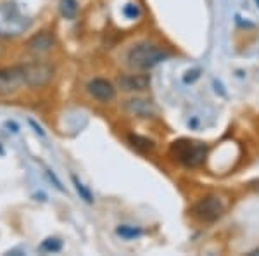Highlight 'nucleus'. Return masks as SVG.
<instances>
[{
    "label": "nucleus",
    "instance_id": "9d476101",
    "mask_svg": "<svg viewBox=\"0 0 259 256\" xmlns=\"http://www.w3.org/2000/svg\"><path fill=\"white\" fill-rule=\"evenodd\" d=\"M124 109L137 118H152L156 115V107L145 99H130L124 104Z\"/></svg>",
    "mask_w": 259,
    "mask_h": 256
},
{
    "label": "nucleus",
    "instance_id": "ddd939ff",
    "mask_svg": "<svg viewBox=\"0 0 259 256\" xmlns=\"http://www.w3.org/2000/svg\"><path fill=\"white\" fill-rule=\"evenodd\" d=\"M116 234L121 236L123 239H135V237H140L142 234V229L139 227H130V225H119L118 229H116Z\"/></svg>",
    "mask_w": 259,
    "mask_h": 256
},
{
    "label": "nucleus",
    "instance_id": "7ed1b4c3",
    "mask_svg": "<svg viewBox=\"0 0 259 256\" xmlns=\"http://www.w3.org/2000/svg\"><path fill=\"white\" fill-rule=\"evenodd\" d=\"M31 19L24 16L16 2L0 4V36H18L30 28Z\"/></svg>",
    "mask_w": 259,
    "mask_h": 256
},
{
    "label": "nucleus",
    "instance_id": "a211bd4d",
    "mask_svg": "<svg viewBox=\"0 0 259 256\" xmlns=\"http://www.w3.org/2000/svg\"><path fill=\"white\" fill-rule=\"evenodd\" d=\"M256 2H257V7H259V0H256Z\"/></svg>",
    "mask_w": 259,
    "mask_h": 256
},
{
    "label": "nucleus",
    "instance_id": "423d86ee",
    "mask_svg": "<svg viewBox=\"0 0 259 256\" xmlns=\"http://www.w3.org/2000/svg\"><path fill=\"white\" fill-rule=\"evenodd\" d=\"M23 68L24 77H26V85L33 87V89L47 85L54 77V68L47 62H31V64H26Z\"/></svg>",
    "mask_w": 259,
    "mask_h": 256
},
{
    "label": "nucleus",
    "instance_id": "2eb2a0df",
    "mask_svg": "<svg viewBox=\"0 0 259 256\" xmlns=\"http://www.w3.org/2000/svg\"><path fill=\"white\" fill-rule=\"evenodd\" d=\"M73 182H74V187H76V191H78V194H80L81 199L85 201V203H89V204L94 203V196H92V192L85 186H83V184L76 177H74V175H73Z\"/></svg>",
    "mask_w": 259,
    "mask_h": 256
},
{
    "label": "nucleus",
    "instance_id": "f8f14e48",
    "mask_svg": "<svg viewBox=\"0 0 259 256\" xmlns=\"http://www.w3.org/2000/svg\"><path fill=\"white\" fill-rule=\"evenodd\" d=\"M59 9L66 19H74L78 14V2L76 0H61Z\"/></svg>",
    "mask_w": 259,
    "mask_h": 256
},
{
    "label": "nucleus",
    "instance_id": "39448f33",
    "mask_svg": "<svg viewBox=\"0 0 259 256\" xmlns=\"http://www.w3.org/2000/svg\"><path fill=\"white\" fill-rule=\"evenodd\" d=\"M23 85H26L23 66H11V68L0 69V97L16 94Z\"/></svg>",
    "mask_w": 259,
    "mask_h": 256
},
{
    "label": "nucleus",
    "instance_id": "f03ea898",
    "mask_svg": "<svg viewBox=\"0 0 259 256\" xmlns=\"http://www.w3.org/2000/svg\"><path fill=\"white\" fill-rule=\"evenodd\" d=\"M169 154L178 161L180 165L187 168H197L204 163L207 156V145L197 140H189V138H180L175 140L169 148Z\"/></svg>",
    "mask_w": 259,
    "mask_h": 256
},
{
    "label": "nucleus",
    "instance_id": "dca6fc26",
    "mask_svg": "<svg viewBox=\"0 0 259 256\" xmlns=\"http://www.w3.org/2000/svg\"><path fill=\"white\" fill-rule=\"evenodd\" d=\"M123 12H124V16H126L128 19H137L140 16V7L137 6V4H126Z\"/></svg>",
    "mask_w": 259,
    "mask_h": 256
},
{
    "label": "nucleus",
    "instance_id": "20e7f679",
    "mask_svg": "<svg viewBox=\"0 0 259 256\" xmlns=\"http://www.w3.org/2000/svg\"><path fill=\"white\" fill-rule=\"evenodd\" d=\"M192 215L197 218L199 222H204V224H212L218 218H221V215L225 213V206L221 203L220 197L216 196H207L202 197L199 203H195L192 206Z\"/></svg>",
    "mask_w": 259,
    "mask_h": 256
},
{
    "label": "nucleus",
    "instance_id": "6e6552de",
    "mask_svg": "<svg viewBox=\"0 0 259 256\" xmlns=\"http://www.w3.org/2000/svg\"><path fill=\"white\" fill-rule=\"evenodd\" d=\"M118 85L124 92H142L149 89L150 77L149 75H123L118 80Z\"/></svg>",
    "mask_w": 259,
    "mask_h": 256
},
{
    "label": "nucleus",
    "instance_id": "4468645a",
    "mask_svg": "<svg viewBox=\"0 0 259 256\" xmlns=\"http://www.w3.org/2000/svg\"><path fill=\"white\" fill-rule=\"evenodd\" d=\"M61 249H62V242L56 237L45 239L40 246V251H44V253H57V251H61Z\"/></svg>",
    "mask_w": 259,
    "mask_h": 256
},
{
    "label": "nucleus",
    "instance_id": "f257e3e1",
    "mask_svg": "<svg viewBox=\"0 0 259 256\" xmlns=\"http://www.w3.org/2000/svg\"><path fill=\"white\" fill-rule=\"evenodd\" d=\"M169 54L159 49L157 45L149 44V42H140V44L133 45L126 54V61L133 69H152L159 62L168 59Z\"/></svg>",
    "mask_w": 259,
    "mask_h": 256
},
{
    "label": "nucleus",
    "instance_id": "1a4fd4ad",
    "mask_svg": "<svg viewBox=\"0 0 259 256\" xmlns=\"http://www.w3.org/2000/svg\"><path fill=\"white\" fill-rule=\"evenodd\" d=\"M54 45H56V36H54L50 31H41L38 35L31 36V39L28 40L26 47L35 54H44V52L52 50Z\"/></svg>",
    "mask_w": 259,
    "mask_h": 256
},
{
    "label": "nucleus",
    "instance_id": "f3484780",
    "mask_svg": "<svg viewBox=\"0 0 259 256\" xmlns=\"http://www.w3.org/2000/svg\"><path fill=\"white\" fill-rule=\"evenodd\" d=\"M249 254H259V247H257V249H254V251H250Z\"/></svg>",
    "mask_w": 259,
    "mask_h": 256
},
{
    "label": "nucleus",
    "instance_id": "9b49d317",
    "mask_svg": "<svg viewBox=\"0 0 259 256\" xmlns=\"http://www.w3.org/2000/svg\"><path fill=\"white\" fill-rule=\"evenodd\" d=\"M128 138H130V144L137 151H140V153H150V151H154V142L149 140V138L140 135H130Z\"/></svg>",
    "mask_w": 259,
    "mask_h": 256
},
{
    "label": "nucleus",
    "instance_id": "0eeeda50",
    "mask_svg": "<svg viewBox=\"0 0 259 256\" xmlns=\"http://www.w3.org/2000/svg\"><path fill=\"white\" fill-rule=\"evenodd\" d=\"M87 89H89V94L92 97L97 99L99 102H111V100L116 99L114 85L104 78H94Z\"/></svg>",
    "mask_w": 259,
    "mask_h": 256
}]
</instances>
